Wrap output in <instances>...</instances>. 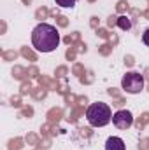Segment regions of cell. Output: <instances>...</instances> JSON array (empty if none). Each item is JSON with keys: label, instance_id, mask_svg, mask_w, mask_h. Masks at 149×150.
<instances>
[{"label": "cell", "instance_id": "6da1fadb", "mask_svg": "<svg viewBox=\"0 0 149 150\" xmlns=\"http://www.w3.org/2000/svg\"><path fill=\"white\" fill-rule=\"evenodd\" d=\"M32 45L39 52H53L60 45V32L53 25L40 23L32 32Z\"/></svg>", "mask_w": 149, "mask_h": 150}, {"label": "cell", "instance_id": "7a4b0ae2", "mask_svg": "<svg viewBox=\"0 0 149 150\" xmlns=\"http://www.w3.org/2000/svg\"><path fill=\"white\" fill-rule=\"evenodd\" d=\"M86 120L90 122V126L93 127H104L112 120V112L109 105L98 101V103H91L86 110Z\"/></svg>", "mask_w": 149, "mask_h": 150}, {"label": "cell", "instance_id": "3957f363", "mask_svg": "<svg viewBox=\"0 0 149 150\" xmlns=\"http://www.w3.org/2000/svg\"><path fill=\"white\" fill-rule=\"evenodd\" d=\"M121 89L128 94H139L144 91V77L139 72H126L121 79Z\"/></svg>", "mask_w": 149, "mask_h": 150}, {"label": "cell", "instance_id": "277c9868", "mask_svg": "<svg viewBox=\"0 0 149 150\" xmlns=\"http://www.w3.org/2000/svg\"><path fill=\"white\" fill-rule=\"evenodd\" d=\"M112 124L117 129H130L132 124H133V115L128 110H117L112 115Z\"/></svg>", "mask_w": 149, "mask_h": 150}, {"label": "cell", "instance_id": "5b68a950", "mask_svg": "<svg viewBox=\"0 0 149 150\" xmlns=\"http://www.w3.org/2000/svg\"><path fill=\"white\" fill-rule=\"evenodd\" d=\"M105 150H126V147L119 136H109L105 142Z\"/></svg>", "mask_w": 149, "mask_h": 150}, {"label": "cell", "instance_id": "8992f818", "mask_svg": "<svg viewBox=\"0 0 149 150\" xmlns=\"http://www.w3.org/2000/svg\"><path fill=\"white\" fill-rule=\"evenodd\" d=\"M117 26H119L121 30H130V28H132L130 18H128V16H119V18H117Z\"/></svg>", "mask_w": 149, "mask_h": 150}, {"label": "cell", "instance_id": "52a82bcc", "mask_svg": "<svg viewBox=\"0 0 149 150\" xmlns=\"http://www.w3.org/2000/svg\"><path fill=\"white\" fill-rule=\"evenodd\" d=\"M54 2H56V5H60L63 9H72L77 4V0H54Z\"/></svg>", "mask_w": 149, "mask_h": 150}, {"label": "cell", "instance_id": "ba28073f", "mask_svg": "<svg viewBox=\"0 0 149 150\" xmlns=\"http://www.w3.org/2000/svg\"><path fill=\"white\" fill-rule=\"evenodd\" d=\"M142 42L149 47V28L148 30H144V33H142Z\"/></svg>", "mask_w": 149, "mask_h": 150}]
</instances>
